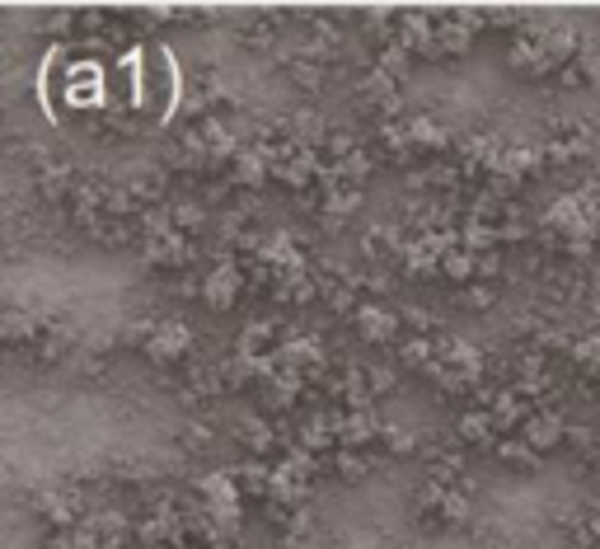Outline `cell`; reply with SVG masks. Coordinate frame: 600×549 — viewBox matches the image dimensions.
<instances>
[{"label": "cell", "instance_id": "6da1fadb", "mask_svg": "<svg viewBox=\"0 0 600 549\" xmlns=\"http://www.w3.org/2000/svg\"><path fill=\"white\" fill-rule=\"evenodd\" d=\"M5 549H600V10H10Z\"/></svg>", "mask_w": 600, "mask_h": 549}]
</instances>
